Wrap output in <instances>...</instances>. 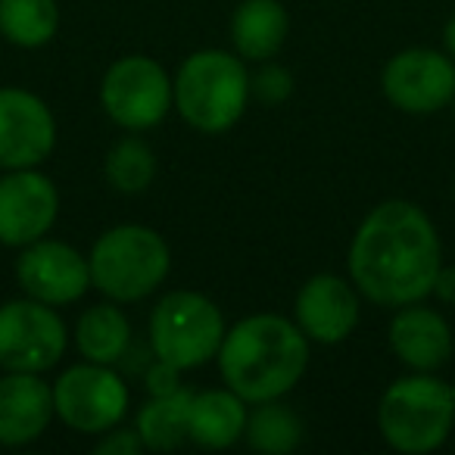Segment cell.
<instances>
[{"instance_id": "obj_11", "label": "cell", "mask_w": 455, "mask_h": 455, "mask_svg": "<svg viewBox=\"0 0 455 455\" xmlns=\"http://www.w3.org/2000/svg\"><path fill=\"white\" fill-rule=\"evenodd\" d=\"M60 219V190L41 169L0 175V243L22 250L53 231Z\"/></svg>"}, {"instance_id": "obj_17", "label": "cell", "mask_w": 455, "mask_h": 455, "mask_svg": "<svg viewBox=\"0 0 455 455\" xmlns=\"http://www.w3.org/2000/svg\"><path fill=\"white\" fill-rule=\"evenodd\" d=\"M247 415L250 403L228 387L194 393L188 409V443L203 449L235 446V443L243 440Z\"/></svg>"}, {"instance_id": "obj_19", "label": "cell", "mask_w": 455, "mask_h": 455, "mask_svg": "<svg viewBox=\"0 0 455 455\" xmlns=\"http://www.w3.org/2000/svg\"><path fill=\"white\" fill-rule=\"evenodd\" d=\"M76 349L84 362L97 365H119L132 347V322H128L122 303H97L78 315L76 331H72Z\"/></svg>"}, {"instance_id": "obj_24", "label": "cell", "mask_w": 455, "mask_h": 455, "mask_svg": "<svg viewBox=\"0 0 455 455\" xmlns=\"http://www.w3.org/2000/svg\"><path fill=\"white\" fill-rule=\"evenodd\" d=\"M250 94L262 107H281L293 97V76L287 66L266 60L256 63V72H250Z\"/></svg>"}, {"instance_id": "obj_22", "label": "cell", "mask_w": 455, "mask_h": 455, "mask_svg": "<svg viewBox=\"0 0 455 455\" xmlns=\"http://www.w3.org/2000/svg\"><path fill=\"white\" fill-rule=\"evenodd\" d=\"M60 32L57 0H0V35L13 47L38 51Z\"/></svg>"}, {"instance_id": "obj_6", "label": "cell", "mask_w": 455, "mask_h": 455, "mask_svg": "<svg viewBox=\"0 0 455 455\" xmlns=\"http://www.w3.org/2000/svg\"><path fill=\"white\" fill-rule=\"evenodd\" d=\"M225 331L221 309L200 291H172L159 297L147 322L153 355L178 371H194L215 362Z\"/></svg>"}, {"instance_id": "obj_5", "label": "cell", "mask_w": 455, "mask_h": 455, "mask_svg": "<svg viewBox=\"0 0 455 455\" xmlns=\"http://www.w3.org/2000/svg\"><path fill=\"white\" fill-rule=\"evenodd\" d=\"M455 427V387L436 371L396 378L378 403V430L403 455L436 452Z\"/></svg>"}, {"instance_id": "obj_2", "label": "cell", "mask_w": 455, "mask_h": 455, "mask_svg": "<svg viewBox=\"0 0 455 455\" xmlns=\"http://www.w3.org/2000/svg\"><path fill=\"white\" fill-rule=\"evenodd\" d=\"M215 362L228 390L250 405L284 399L309 368V337L293 318L256 312L225 331Z\"/></svg>"}, {"instance_id": "obj_15", "label": "cell", "mask_w": 455, "mask_h": 455, "mask_svg": "<svg viewBox=\"0 0 455 455\" xmlns=\"http://www.w3.org/2000/svg\"><path fill=\"white\" fill-rule=\"evenodd\" d=\"M53 418V384L32 371L0 374V446H28L44 436Z\"/></svg>"}, {"instance_id": "obj_20", "label": "cell", "mask_w": 455, "mask_h": 455, "mask_svg": "<svg viewBox=\"0 0 455 455\" xmlns=\"http://www.w3.org/2000/svg\"><path fill=\"white\" fill-rule=\"evenodd\" d=\"M194 390L181 387V390L169 393V396H150L138 409L134 427H138L144 449L153 452H172V449L188 443V409Z\"/></svg>"}, {"instance_id": "obj_8", "label": "cell", "mask_w": 455, "mask_h": 455, "mask_svg": "<svg viewBox=\"0 0 455 455\" xmlns=\"http://www.w3.org/2000/svg\"><path fill=\"white\" fill-rule=\"evenodd\" d=\"M132 393L116 365L78 362L53 380V411L69 430L100 436L125 421Z\"/></svg>"}, {"instance_id": "obj_27", "label": "cell", "mask_w": 455, "mask_h": 455, "mask_svg": "<svg viewBox=\"0 0 455 455\" xmlns=\"http://www.w3.org/2000/svg\"><path fill=\"white\" fill-rule=\"evenodd\" d=\"M430 297L446 306H455V266H440V272H436V278H434V287H430Z\"/></svg>"}, {"instance_id": "obj_14", "label": "cell", "mask_w": 455, "mask_h": 455, "mask_svg": "<svg viewBox=\"0 0 455 455\" xmlns=\"http://www.w3.org/2000/svg\"><path fill=\"white\" fill-rule=\"evenodd\" d=\"M362 293L353 281L334 272H318L299 287L293 299V322L309 340L334 347L353 337L362 315Z\"/></svg>"}, {"instance_id": "obj_3", "label": "cell", "mask_w": 455, "mask_h": 455, "mask_svg": "<svg viewBox=\"0 0 455 455\" xmlns=\"http://www.w3.org/2000/svg\"><path fill=\"white\" fill-rule=\"evenodd\" d=\"M175 109L194 132L225 134L243 119L250 100V63L235 51L203 47L172 76Z\"/></svg>"}, {"instance_id": "obj_12", "label": "cell", "mask_w": 455, "mask_h": 455, "mask_svg": "<svg viewBox=\"0 0 455 455\" xmlns=\"http://www.w3.org/2000/svg\"><path fill=\"white\" fill-rule=\"evenodd\" d=\"M16 281L22 293L47 306H72L91 291L88 256L72 243L41 237L16 256Z\"/></svg>"}, {"instance_id": "obj_9", "label": "cell", "mask_w": 455, "mask_h": 455, "mask_svg": "<svg viewBox=\"0 0 455 455\" xmlns=\"http://www.w3.org/2000/svg\"><path fill=\"white\" fill-rule=\"evenodd\" d=\"M69 331L57 306L22 297L0 306V371L44 374L66 355Z\"/></svg>"}, {"instance_id": "obj_18", "label": "cell", "mask_w": 455, "mask_h": 455, "mask_svg": "<svg viewBox=\"0 0 455 455\" xmlns=\"http://www.w3.org/2000/svg\"><path fill=\"white\" fill-rule=\"evenodd\" d=\"M231 47L247 63L275 60L291 35V16L281 0H241L231 16Z\"/></svg>"}, {"instance_id": "obj_28", "label": "cell", "mask_w": 455, "mask_h": 455, "mask_svg": "<svg viewBox=\"0 0 455 455\" xmlns=\"http://www.w3.org/2000/svg\"><path fill=\"white\" fill-rule=\"evenodd\" d=\"M443 51L455 60V16L446 22V26H443Z\"/></svg>"}, {"instance_id": "obj_1", "label": "cell", "mask_w": 455, "mask_h": 455, "mask_svg": "<svg viewBox=\"0 0 455 455\" xmlns=\"http://www.w3.org/2000/svg\"><path fill=\"white\" fill-rule=\"evenodd\" d=\"M443 266L436 225L409 200H384L362 219L349 243V281L365 299L387 309L430 297Z\"/></svg>"}, {"instance_id": "obj_21", "label": "cell", "mask_w": 455, "mask_h": 455, "mask_svg": "<svg viewBox=\"0 0 455 455\" xmlns=\"http://www.w3.org/2000/svg\"><path fill=\"white\" fill-rule=\"evenodd\" d=\"M306 436L303 418L284 405L281 399H268V403H256L247 415V430L243 440L250 449L266 455H291L299 449Z\"/></svg>"}, {"instance_id": "obj_16", "label": "cell", "mask_w": 455, "mask_h": 455, "mask_svg": "<svg viewBox=\"0 0 455 455\" xmlns=\"http://www.w3.org/2000/svg\"><path fill=\"white\" fill-rule=\"evenodd\" d=\"M390 349L411 371H440L452 355V328L436 309L421 303L399 306L387 331Z\"/></svg>"}, {"instance_id": "obj_26", "label": "cell", "mask_w": 455, "mask_h": 455, "mask_svg": "<svg viewBox=\"0 0 455 455\" xmlns=\"http://www.w3.org/2000/svg\"><path fill=\"white\" fill-rule=\"evenodd\" d=\"M144 387L150 396H169V393L181 390V371L163 359H153V365L144 374Z\"/></svg>"}, {"instance_id": "obj_10", "label": "cell", "mask_w": 455, "mask_h": 455, "mask_svg": "<svg viewBox=\"0 0 455 455\" xmlns=\"http://www.w3.org/2000/svg\"><path fill=\"white\" fill-rule=\"evenodd\" d=\"M380 88L399 113L434 116L455 100V60L434 47H405L387 60Z\"/></svg>"}, {"instance_id": "obj_13", "label": "cell", "mask_w": 455, "mask_h": 455, "mask_svg": "<svg viewBox=\"0 0 455 455\" xmlns=\"http://www.w3.org/2000/svg\"><path fill=\"white\" fill-rule=\"evenodd\" d=\"M53 147V109L26 88H0V172L38 169Z\"/></svg>"}, {"instance_id": "obj_25", "label": "cell", "mask_w": 455, "mask_h": 455, "mask_svg": "<svg viewBox=\"0 0 455 455\" xmlns=\"http://www.w3.org/2000/svg\"><path fill=\"white\" fill-rule=\"evenodd\" d=\"M97 455H138L144 452V440H140L138 427H125V424H116L113 430L100 434L94 446Z\"/></svg>"}, {"instance_id": "obj_7", "label": "cell", "mask_w": 455, "mask_h": 455, "mask_svg": "<svg viewBox=\"0 0 455 455\" xmlns=\"http://www.w3.org/2000/svg\"><path fill=\"white\" fill-rule=\"evenodd\" d=\"M100 107L122 132H150L175 109L172 76L144 53L119 57L103 72Z\"/></svg>"}, {"instance_id": "obj_23", "label": "cell", "mask_w": 455, "mask_h": 455, "mask_svg": "<svg viewBox=\"0 0 455 455\" xmlns=\"http://www.w3.org/2000/svg\"><path fill=\"white\" fill-rule=\"evenodd\" d=\"M103 178L119 194H144L156 178V153L144 138L128 132L109 147L103 159Z\"/></svg>"}, {"instance_id": "obj_4", "label": "cell", "mask_w": 455, "mask_h": 455, "mask_svg": "<svg viewBox=\"0 0 455 455\" xmlns=\"http://www.w3.org/2000/svg\"><path fill=\"white\" fill-rule=\"evenodd\" d=\"M91 287L113 303H140L165 284L172 272V250L150 225L125 221L103 231L88 253Z\"/></svg>"}]
</instances>
